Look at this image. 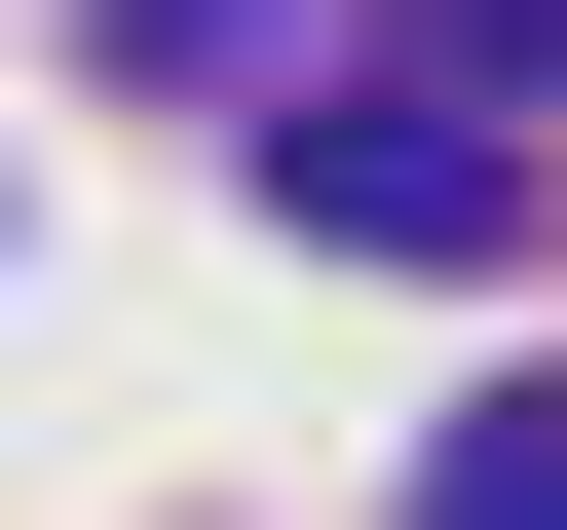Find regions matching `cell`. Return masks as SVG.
<instances>
[{
	"label": "cell",
	"instance_id": "obj_1",
	"mask_svg": "<svg viewBox=\"0 0 567 530\" xmlns=\"http://www.w3.org/2000/svg\"><path fill=\"white\" fill-rule=\"evenodd\" d=\"M265 190H303V265H492V227H529V152H492V114H416V77L265 114Z\"/></svg>",
	"mask_w": 567,
	"mask_h": 530
},
{
	"label": "cell",
	"instance_id": "obj_2",
	"mask_svg": "<svg viewBox=\"0 0 567 530\" xmlns=\"http://www.w3.org/2000/svg\"><path fill=\"white\" fill-rule=\"evenodd\" d=\"M379 77H416V114H492V152H529V77H567V0H379Z\"/></svg>",
	"mask_w": 567,
	"mask_h": 530
},
{
	"label": "cell",
	"instance_id": "obj_3",
	"mask_svg": "<svg viewBox=\"0 0 567 530\" xmlns=\"http://www.w3.org/2000/svg\"><path fill=\"white\" fill-rule=\"evenodd\" d=\"M416 530H567V379H492V417L416 455Z\"/></svg>",
	"mask_w": 567,
	"mask_h": 530
}]
</instances>
